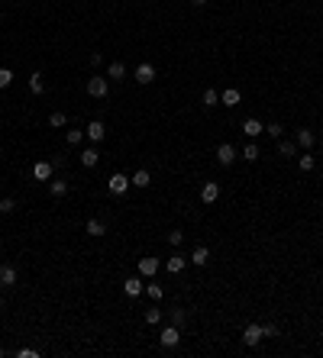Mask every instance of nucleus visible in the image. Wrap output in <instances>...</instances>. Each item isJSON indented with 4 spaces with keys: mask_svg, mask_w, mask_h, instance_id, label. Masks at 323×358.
<instances>
[{
    "mask_svg": "<svg viewBox=\"0 0 323 358\" xmlns=\"http://www.w3.org/2000/svg\"><path fill=\"white\" fill-rule=\"evenodd\" d=\"M107 77H110V81H123V77H126V65L123 62H110L107 65Z\"/></svg>",
    "mask_w": 323,
    "mask_h": 358,
    "instance_id": "obj_16",
    "label": "nucleus"
},
{
    "mask_svg": "<svg viewBox=\"0 0 323 358\" xmlns=\"http://www.w3.org/2000/svg\"><path fill=\"white\" fill-rule=\"evenodd\" d=\"M29 94H36V97L46 94V81H42V74H32L29 77Z\"/></svg>",
    "mask_w": 323,
    "mask_h": 358,
    "instance_id": "obj_22",
    "label": "nucleus"
},
{
    "mask_svg": "<svg viewBox=\"0 0 323 358\" xmlns=\"http://www.w3.org/2000/svg\"><path fill=\"white\" fill-rule=\"evenodd\" d=\"M200 200H204V204H217V200H220V184H217V181H207V184L200 187Z\"/></svg>",
    "mask_w": 323,
    "mask_h": 358,
    "instance_id": "obj_7",
    "label": "nucleus"
},
{
    "mask_svg": "<svg viewBox=\"0 0 323 358\" xmlns=\"http://www.w3.org/2000/svg\"><path fill=\"white\" fill-rule=\"evenodd\" d=\"M65 123H68V116H65L62 110H55V113H52V116H49V126H55V129H62Z\"/></svg>",
    "mask_w": 323,
    "mask_h": 358,
    "instance_id": "obj_26",
    "label": "nucleus"
},
{
    "mask_svg": "<svg viewBox=\"0 0 323 358\" xmlns=\"http://www.w3.org/2000/svg\"><path fill=\"white\" fill-rule=\"evenodd\" d=\"M146 323H162V310L159 307H149V310H146Z\"/></svg>",
    "mask_w": 323,
    "mask_h": 358,
    "instance_id": "obj_31",
    "label": "nucleus"
},
{
    "mask_svg": "<svg viewBox=\"0 0 323 358\" xmlns=\"http://www.w3.org/2000/svg\"><path fill=\"white\" fill-rule=\"evenodd\" d=\"M84 232L94 235V239H100V235L107 232V223H103V220H87V223H84Z\"/></svg>",
    "mask_w": 323,
    "mask_h": 358,
    "instance_id": "obj_13",
    "label": "nucleus"
},
{
    "mask_svg": "<svg viewBox=\"0 0 323 358\" xmlns=\"http://www.w3.org/2000/svg\"><path fill=\"white\" fill-rule=\"evenodd\" d=\"M146 294H149L152 300H162V294H165V291H162V284H149V287H146Z\"/></svg>",
    "mask_w": 323,
    "mask_h": 358,
    "instance_id": "obj_33",
    "label": "nucleus"
},
{
    "mask_svg": "<svg viewBox=\"0 0 323 358\" xmlns=\"http://www.w3.org/2000/svg\"><path fill=\"white\" fill-rule=\"evenodd\" d=\"M107 187H110V194H113V197H123L133 184H129L126 174H120V171H117V174H110V184H107Z\"/></svg>",
    "mask_w": 323,
    "mask_h": 358,
    "instance_id": "obj_1",
    "label": "nucleus"
},
{
    "mask_svg": "<svg viewBox=\"0 0 323 358\" xmlns=\"http://www.w3.org/2000/svg\"><path fill=\"white\" fill-rule=\"evenodd\" d=\"M313 142H317L313 129H298V145H301V148H313Z\"/></svg>",
    "mask_w": 323,
    "mask_h": 358,
    "instance_id": "obj_20",
    "label": "nucleus"
},
{
    "mask_svg": "<svg viewBox=\"0 0 323 358\" xmlns=\"http://www.w3.org/2000/svg\"><path fill=\"white\" fill-rule=\"evenodd\" d=\"M262 339H265V333H262L259 323H249V326L242 329V342H246V345H259Z\"/></svg>",
    "mask_w": 323,
    "mask_h": 358,
    "instance_id": "obj_4",
    "label": "nucleus"
},
{
    "mask_svg": "<svg viewBox=\"0 0 323 358\" xmlns=\"http://www.w3.org/2000/svg\"><path fill=\"white\" fill-rule=\"evenodd\" d=\"M265 133H268V136H275V139H281L284 126H281V123H268V126H265Z\"/></svg>",
    "mask_w": 323,
    "mask_h": 358,
    "instance_id": "obj_34",
    "label": "nucleus"
},
{
    "mask_svg": "<svg viewBox=\"0 0 323 358\" xmlns=\"http://www.w3.org/2000/svg\"><path fill=\"white\" fill-rule=\"evenodd\" d=\"M13 210H16L13 200H10V197H0V213H13Z\"/></svg>",
    "mask_w": 323,
    "mask_h": 358,
    "instance_id": "obj_35",
    "label": "nucleus"
},
{
    "mask_svg": "<svg viewBox=\"0 0 323 358\" xmlns=\"http://www.w3.org/2000/svg\"><path fill=\"white\" fill-rule=\"evenodd\" d=\"M298 165H301V171H313V165H317V158H313V155H301V158H298Z\"/></svg>",
    "mask_w": 323,
    "mask_h": 358,
    "instance_id": "obj_30",
    "label": "nucleus"
},
{
    "mask_svg": "<svg viewBox=\"0 0 323 358\" xmlns=\"http://www.w3.org/2000/svg\"><path fill=\"white\" fill-rule=\"evenodd\" d=\"M13 84V71L10 68H0V87H10Z\"/></svg>",
    "mask_w": 323,
    "mask_h": 358,
    "instance_id": "obj_32",
    "label": "nucleus"
},
{
    "mask_svg": "<svg viewBox=\"0 0 323 358\" xmlns=\"http://www.w3.org/2000/svg\"><path fill=\"white\" fill-rule=\"evenodd\" d=\"M278 152H281L284 158H291V155H298V142H288V139H281V142H278Z\"/></svg>",
    "mask_w": 323,
    "mask_h": 358,
    "instance_id": "obj_23",
    "label": "nucleus"
},
{
    "mask_svg": "<svg viewBox=\"0 0 323 358\" xmlns=\"http://www.w3.org/2000/svg\"><path fill=\"white\" fill-rule=\"evenodd\" d=\"M65 139H68V145H78V142L84 139V129H68V133H65Z\"/></svg>",
    "mask_w": 323,
    "mask_h": 358,
    "instance_id": "obj_29",
    "label": "nucleus"
},
{
    "mask_svg": "<svg viewBox=\"0 0 323 358\" xmlns=\"http://www.w3.org/2000/svg\"><path fill=\"white\" fill-rule=\"evenodd\" d=\"M168 242H171V246H181V242H185V232H181V229H171V232H168Z\"/></svg>",
    "mask_w": 323,
    "mask_h": 358,
    "instance_id": "obj_36",
    "label": "nucleus"
},
{
    "mask_svg": "<svg viewBox=\"0 0 323 358\" xmlns=\"http://www.w3.org/2000/svg\"><path fill=\"white\" fill-rule=\"evenodd\" d=\"M84 136H87V139H91V142H100V139H103V136H107V126H103V123H100V120H91V123H87V126H84Z\"/></svg>",
    "mask_w": 323,
    "mask_h": 358,
    "instance_id": "obj_6",
    "label": "nucleus"
},
{
    "mask_svg": "<svg viewBox=\"0 0 323 358\" xmlns=\"http://www.w3.org/2000/svg\"><path fill=\"white\" fill-rule=\"evenodd\" d=\"M259 155H262V148H259L256 142H249L246 148H242V158H246V162H256V158H259Z\"/></svg>",
    "mask_w": 323,
    "mask_h": 358,
    "instance_id": "obj_25",
    "label": "nucleus"
},
{
    "mask_svg": "<svg viewBox=\"0 0 323 358\" xmlns=\"http://www.w3.org/2000/svg\"><path fill=\"white\" fill-rule=\"evenodd\" d=\"M207 261H210V249L207 246H197L194 252H191V265H197V268H204Z\"/></svg>",
    "mask_w": 323,
    "mask_h": 358,
    "instance_id": "obj_11",
    "label": "nucleus"
},
{
    "mask_svg": "<svg viewBox=\"0 0 323 358\" xmlns=\"http://www.w3.org/2000/svg\"><path fill=\"white\" fill-rule=\"evenodd\" d=\"M236 158H239L236 145H230V142H220V145H217V162H220V165H233Z\"/></svg>",
    "mask_w": 323,
    "mask_h": 358,
    "instance_id": "obj_2",
    "label": "nucleus"
},
{
    "mask_svg": "<svg viewBox=\"0 0 323 358\" xmlns=\"http://www.w3.org/2000/svg\"><path fill=\"white\" fill-rule=\"evenodd\" d=\"M123 291H126L129 297H139L146 287H142V281H139V277H126V281H123Z\"/></svg>",
    "mask_w": 323,
    "mask_h": 358,
    "instance_id": "obj_19",
    "label": "nucleus"
},
{
    "mask_svg": "<svg viewBox=\"0 0 323 358\" xmlns=\"http://www.w3.org/2000/svg\"><path fill=\"white\" fill-rule=\"evenodd\" d=\"M129 184H133V187H149V184H152V174L146 171V168H139L133 178H129Z\"/></svg>",
    "mask_w": 323,
    "mask_h": 358,
    "instance_id": "obj_17",
    "label": "nucleus"
},
{
    "mask_svg": "<svg viewBox=\"0 0 323 358\" xmlns=\"http://www.w3.org/2000/svg\"><path fill=\"white\" fill-rule=\"evenodd\" d=\"M16 355H20V358H36L39 352H36V348H20V352H16Z\"/></svg>",
    "mask_w": 323,
    "mask_h": 358,
    "instance_id": "obj_38",
    "label": "nucleus"
},
{
    "mask_svg": "<svg viewBox=\"0 0 323 358\" xmlns=\"http://www.w3.org/2000/svg\"><path fill=\"white\" fill-rule=\"evenodd\" d=\"M185 265H188V255H181V252H174V255H171L168 261H165V268H168L171 274H178V271H181V268H185Z\"/></svg>",
    "mask_w": 323,
    "mask_h": 358,
    "instance_id": "obj_15",
    "label": "nucleus"
},
{
    "mask_svg": "<svg viewBox=\"0 0 323 358\" xmlns=\"http://www.w3.org/2000/svg\"><path fill=\"white\" fill-rule=\"evenodd\" d=\"M97 162H100V152H97V148H84V152H81V165H84V168H94Z\"/></svg>",
    "mask_w": 323,
    "mask_h": 358,
    "instance_id": "obj_21",
    "label": "nucleus"
},
{
    "mask_svg": "<svg viewBox=\"0 0 323 358\" xmlns=\"http://www.w3.org/2000/svg\"><path fill=\"white\" fill-rule=\"evenodd\" d=\"M262 333H265V339H272V336H278V326H275V323H265Z\"/></svg>",
    "mask_w": 323,
    "mask_h": 358,
    "instance_id": "obj_37",
    "label": "nucleus"
},
{
    "mask_svg": "<svg viewBox=\"0 0 323 358\" xmlns=\"http://www.w3.org/2000/svg\"><path fill=\"white\" fill-rule=\"evenodd\" d=\"M200 100H204V107H217V103H220V94H217L213 87H207V91H204V97H200Z\"/></svg>",
    "mask_w": 323,
    "mask_h": 358,
    "instance_id": "obj_24",
    "label": "nucleus"
},
{
    "mask_svg": "<svg viewBox=\"0 0 323 358\" xmlns=\"http://www.w3.org/2000/svg\"><path fill=\"white\" fill-rule=\"evenodd\" d=\"M242 133H246L249 139H259L262 133H265V126H262V123H259V120H256V116H249V120H246V123H242Z\"/></svg>",
    "mask_w": 323,
    "mask_h": 358,
    "instance_id": "obj_8",
    "label": "nucleus"
},
{
    "mask_svg": "<svg viewBox=\"0 0 323 358\" xmlns=\"http://www.w3.org/2000/svg\"><path fill=\"white\" fill-rule=\"evenodd\" d=\"M159 265H162L159 258H139V274H142V277H152L155 271H159Z\"/></svg>",
    "mask_w": 323,
    "mask_h": 358,
    "instance_id": "obj_9",
    "label": "nucleus"
},
{
    "mask_svg": "<svg viewBox=\"0 0 323 358\" xmlns=\"http://www.w3.org/2000/svg\"><path fill=\"white\" fill-rule=\"evenodd\" d=\"M0 284H7V287L16 284V268L13 265H0Z\"/></svg>",
    "mask_w": 323,
    "mask_h": 358,
    "instance_id": "obj_18",
    "label": "nucleus"
},
{
    "mask_svg": "<svg viewBox=\"0 0 323 358\" xmlns=\"http://www.w3.org/2000/svg\"><path fill=\"white\" fill-rule=\"evenodd\" d=\"M242 100V94H239V87H226V91L220 94V103L223 107H236V103Z\"/></svg>",
    "mask_w": 323,
    "mask_h": 358,
    "instance_id": "obj_10",
    "label": "nucleus"
},
{
    "mask_svg": "<svg viewBox=\"0 0 323 358\" xmlns=\"http://www.w3.org/2000/svg\"><path fill=\"white\" fill-rule=\"evenodd\" d=\"M32 178H36V181H49L52 178V162H36V165H32Z\"/></svg>",
    "mask_w": 323,
    "mask_h": 358,
    "instance_id": "obj_14",
    "label": "nucleus"
},
{
    "mask_svg": "<svg viewBox=\"0 0 323 358\" xmlns=\"http://www.w3.org/2000/svg\"><path fill=\"white\" fill-rule=\"evenodd\" d=\"M191 4H194V7H204V4H207V0H191Z\"/></svg>",
    "mask_w": 323,
    "mask_h": 358,
    "instance_id": "obj_39",
    "label": "nucleus"
},
{
    "mask_svg": "<svg viewBox=\"0 0 323 358\" xmlns=\"http://www.w3.org/2000/svg\"><path fill=\"white\" fill-rule=\"evenodd\" d=\"M178 342H181V326H174V323H171V326H165L162 329V345L165 348H174Z\"/></svg>",
    "mask_w": 323,
    "mask_h": 358,
    "instance_id": "obj_5",
    "label": "nucleus"
},
{
    "mask_svg": "<svg viewBox=\"0 0 323 358\" xmlns=\"http://www.w3.org/2000/svg\"><path fill=\"white\" fill-rule=\"evenodd\" d=\"M171 323H174V326H185V323H188V313L181 310V307H174V310H171Z\"/></svg>",
    "mask_w": 323,
    "mask_h": 358,
    "instance_id": "obj_28",
    "label": "nucleus"
},
{
    "mask_svg": "<svg viewBox=\"0 0 323 358\" xmlns=\"http://www.w3.org/2000/svg\"><path fill=\"white\" fill-rule=\"evenodd\" d=\"M136 81H139V84H152V81H155V68H152L149 62L139 65V68H136Z\"/></svg>",
    "mask_w": 323,
    "mask_h": 358,
    "instance_id": "obj_12",
    "label": "nucleus"
},
{
    "mask_svg": "<svg viewBox=\"0 0 323 358\" xmlns=\"http://www.w3.org/2000/svg\"><path fill=\"white\" fill-rule=\"evenodd\" d=\"M0 300H4V297H0Z\"/></svg>",
    "mask_w": 323,
    "mask_h": 358,
    "instance_id": "obj_40",
    "label": "nucleus"
},
{
    "mask_svg": "<svg viewBox=\"0 0 323 358\" xmlns=\"http://www.w3.org/2000/svg\"><path fill=\"white\" fill-rule=\"evenodd\" d=\"M49 190H52V197H65L68 194V184H65V181H52Z\"/></svg>",
    "mask_w": 323,
    "mask_h": 358,
    "instance_id": "obj_27",
    "label": "nucleus"
},
{
    "mask_svg": "<svg viewBox=\"0 0 323 358\" xmlns=\"http://www.w3.org/2000/svg\"><path fill=\"white\" fill-rule=\"evenodd\" d=\"M107 91H110V84H107V77H87V94L91 97H107Z\"/></svg>",
    "mask_w": 323,
    "mask_h": 358,
    "instance_id": "obj_3",
    "label": "nucleus"
}]
</instances>
